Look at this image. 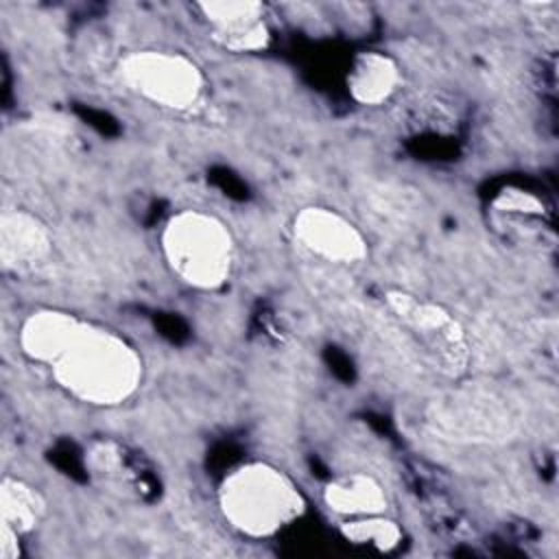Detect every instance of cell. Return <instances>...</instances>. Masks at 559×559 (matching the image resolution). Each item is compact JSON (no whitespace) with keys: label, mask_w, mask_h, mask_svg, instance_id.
<instances>
[{"label":"cell","mask_w":559,"mask_h":559,"mask_svg":"<svg viewBox=\"0 0 559 559\" xmlns=\"http://www.w3.org/2000/svg\"><path fill=\"white\" fill-rule=\"evenodd\" d=\"M85 319L68 310L37 308L31 314H26L20 325V349L28 360L50 369L72 345Z\"/></svg>","instance_id":"obj_7"},{"label":"cell","mask_w":559,"mask_h":559,"mask_svg":"<svg viewBox=\"0 0 559 559\" xmlns=\"http://www.w3.org/2000/svg\"><path fill=\"white\" fill-rule=\"evenodd\" d=\"M341 533L347 542L369 546L373 550H391L402 542V528L384 513L347 518L341 522Z\"/></svg>","instance_id":"obj_13"},{"label":"cell","mask_w":559,"mask_h":559,"mask_svg":"<svg viewBox=\"0 0 559 559\" xmlns=\"http://www.w3.org/2000/svg\"><path fill=\"white\" fill-rule=\"evenodd\" d=\"M214 39V44L227 52H260L269 46L271 41V31L266 20L236 28V31H227V33H212L210 35Z\"/></svg>","instance_id":"obj_14"},{"label":"cell","mask_w":559,"mask_h":559,"mask_svg":"<svg viewBox=\"0 0 559 559\" xmlns=\"http://www.w3.org/2000/svg\"><path fill=\"white\" fill-rule=\"evenodd\" d=\"M400 63L380 50L358 52L347 72L349 96L365 107H378L386 103L400 87Z\"/></svg>","instance_id":"obj_10"},{"label":"cell","mask_w":559,"mask_h":559,"mask_svg":"<svg viewBox=\"0 0 559 559\" xmlns=\"http://www.w3.org/2000/svg\"><path fill=\"white\" fill-rule=\"evenodd\" d=\"M20 533L7 524H0V557L17 559L20 557Z\"/></svg>","instance_id":"obj_15"},{"label":"cell","mask_w":559,"mask_h":559,"mask_svg":"<svg viewBox=\"0 0 559 559\" xmlns=\"http://www.w3.org/2000/svg\"><path fill=\"white\" fill-rule=\"evenodd\" d=\"M384 299L395 317L424 343H428L432 352L448 362V367L461 369L465 365L463 328L443 306L402 290H389Z\"/></svg>","instance_id":"obj_6"},{"label":"cell","mask_w":559,"mask_h":559,"mask_svg":"<svg viewBox=\"0 0 559 559\" xmlns=\"http://www.w3.org/2000/svg\"><path fill=\"white\" fill-rule=\"evenodd\" d=\"M290 234L310 255L332 264H358L369 255L360 227L328 205H304L295 212Z\"/></svg>","instance_id":"obj_5"},{"label":"cell","mask_w":559,"mask_h":559,"mask_svg":"<svg viewBox=\"0 0 559 559\" xmlns=\"http://www.w3.org/2000/svg\"><path fill=\"white\" fill-rule=\"evenodd\" d=\"M321 496L325 507L343 520L378 515L384 513L389 504L382 483L367 472H347L330 478Z\"/></svg>","instance_id":"obj_9"},{"label":"cell","mask_w":559,"mask_h":559,"mask_svg":"<svg viewBox=\"0 0 559 559\" xmlns=\"http://www.w3.org/2000/svg\"><path fill=\"white\" fill-rule=\"evenodd\" d=\"M52 251L46 223L26 210H7L0 216V260L4 269H31Z\"/></svg>","instance_id":"obj_8"},{"label":"cell","mask_w":559,"mask_h":559,"mask_svg":"<svg viewBox=\"0 0 559 559\" xmlns=\"http://www.w3.org/2000/svg\"><path fill=\"white\" fill-rule=\"evenodd\" d=\"M116 72L131 94L168 111H190L205 92L201 66L177 50L140 48L127 52Z\"/></svg>","instance_id":"obj_4"},{"label":"cell","mask_w":559,"mask_h":559,"mask_svg":"<svg viewBox=\"0 0 559 559\" xmlns=\"http://www.w3.org/2000/svg\"><path fill=\"white\" fill-rule=\"evenodd\" d=\"M218 511L240 535L266 539L306 513V496L290 474L266 461L229 469L218 485Z\"/></svg>","instance_id":"obj_2"},{"label":"cell","mask_w":559,"mask_h":559,"mask_svg":"<svg viewBox=\"0 0 559 559\" xmlns=\"http://www.w3.org/2000/svg\"><path fill=\"white\" fill-rule=\"evenodd\" d=\"M50 376L76 402L114 408L138 393L144 360L122 334L85 321Z\"/></svg>","instance_id":"obj_1"},{"label":"cell","mask_w":559,"mask_h":559,"mask_svg":"<svg viewBox=\"0 0 559 559\" xmlns=\"http://www.w3.org/2000/svg\"><path fill=\"white\" fill-rule=\"evenodd\" d=\"M197 9L201 11L203 20L210 24V33L236 31V28L262 22L266 11V7L255 0H212V2H199Z\"/></svg>","instance_id":"obj_12"},{"label":"cell","mask_w":559,"mask_h":559,"mask_svg":"<svg viewBox=\"0 0 559 559\" xmlns=\"http://www.w3.org/2000/svg\"><path fill=\"white\" fill-rule=\"evenodd\" d=\"M159 249L170 273L194 290H218L234 273V236L212 212L188 207L173 214L162 227Z\"/></svg>","instance_id":"obj_3"},{"label":"cell","mask_w":559,"mask_h":559,"mask_svg":"<svg viewBox=\"0 0 559 559\" xmlns=\"http://www.w3.org/2000/svg\"><path fill=\"white\" fill-rule=\"evenodd\" d=\"M46 513V500L31 483L4 476L0 483V524L11 526L20 535L35 531Z\"/></svg>","instance_id":"obj_11"}]
</instances>
